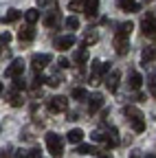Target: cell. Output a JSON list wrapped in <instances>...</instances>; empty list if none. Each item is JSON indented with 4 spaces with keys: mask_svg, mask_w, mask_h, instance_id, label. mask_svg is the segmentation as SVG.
I'll list each match as a JSON object with an SVG mask.
<instances>
[{
    "mask_svg": "<svg viewBox=\"0 0 156 158\" xmlns=\"http://www.w3.org/2000/svg\"><path fill=\"white\" fill-rule=\"evenodd\" d=\"M46 149L53 158H62L64 156V138L55 132H48L46 134Z\"/></svg>",
    "mask_w": 156,
    "mask_h": 158,
    "instance_id": "1",
    "label": "cell"
},
{
    "mask_svg": "<svg viewBox=\"0 0 156 158\" xmlns=\"http://www.w3.org/2000/svg\"><path fill=\"white\" fill-rule=\"evenodd\" d=\"M110 73V64L103 62H92V73H90V84H99V79Z\"/></svg>",
    "mask_w": 156,
    "mask_h": 158,
    "instance_id": "2",
    "label": "cell"
},
{
    "mask_svg": "<svg viewBox=\"0 0 156 158\" xmlns=\"http://www.w3.org/2000/svg\"><path fill=\"white\" fill-rule=\"evenodd\" d=\"M141 31H143V35H147L150 40H156V18H154L152 13H147V15L143 18Z\"/></svg>",
    "mask_w": 156,
    "mask_h": 158,
    "instance_id": "3",
    "label": "cell"
},
{
    "mask_svg": "<svg viewBox=\"0 0 156 158\" xmlns=\"http://www.w3.org/2000/svg\"><path fill=\"white\" fill-rule=\"evenodd\" d=\"M68 108V99L62 97V94H57V97H51L48 99V110L51 112H64Z\"/></svg>",
    "mask_w": 156,
    "mask_h": 158,
    "instance_id": "4",
    "label": "cell"
},
{
    "mask_svg": "<svg viewBox=\"0 0 156 158\" xmlns=\"http://www.w3.org/2000/svg\"><path fill=\"white\" fill-rule=\"evenodd\" d=\"M51 62V55L48 53H42V55H33L31 57V68L35 70V73H40V70H44L46 68V64Z\"/></svg>",
    "mask_w": 156,
    "mask_h": 158,
    "instance_id": "5",
    "label": "cell"
},
{
    "mask_svg": "<svg viewBox=\"0 0 156 158\" xmlns=\"http://www.w3.org/2000/svg\"><path fill=\"white\" fill-rule=\"evenodd\" d=\"M22 73H24V62L22 59H13L5 70V77H22Z\"/></svg>",
    "mask_w": 156,
    "mask_h": 158,
    "instance_id": "6",
    "label": "cell"
},
{
    "mask_svg": "<svg viewBox=\"0 0 156 158\" xmlns=\"http://www.w3.org/2000/svg\"><path fill=\"white\" fill-rule=\"evenodd\" d=\"M119 79H121V70H112L108 77H106V88L110 92H114L116 88H119Z\"/></svg>",
    "mask_w": 156,
    "mask_h": 158,
    "instance_id": "7",
    "label": "cell"
},
{
    "mask_svg": "<svg viewBox=\"0 0 156 158\" xmlns=\"http://www.w3.org/2000/svg\"><path fill=\"white\" fill-rule=\"evenodd\" d=\"M70 46H75V37L73 35H64V37H57L55 40V48L57 51H68Z\"/></svg>",
    "mask_w": 156,
    "mask_h": 158,
    "instance_id": "8",
    "label": "cell"
},
{
    "mask_svg": "<svg viewBox=\"0 0 156 158\" xmlns=\"http://www.w3.org/2000/svg\"><path fill=\"white\" fill-rule=\"evenodd\" d=\"M132 29H134V24H132V22H123V24L116 27L114 37H119V40H128V37H130V33H132Z\"/></svg>",
    "mask_w": 156,
    "mask_h": 158,
    "instance_id": "9",
    "label": "cell"
},
{
    "mask_svg": "<svg viewBox=\"0 0 156 158\" xmlns=\"http://www.w3.org/2000/svg\"><path fill=\"white\" fill-rule=\"evenodd\" d=\"M116 5H119L123 11H130V13H136V11H141V5L136 2V0H116Z\"/></svg>",
    "mask_w": 156,
    "mask_h": 158,
    "instance_id": "10",
    "label": "cell"
},
{
    "mask_svg": "<svg viewBox=\"0 0 156 158\" xmlns=\"http://www.w3.org/2000/svg\"><path fill=\"white\" fill-rule=\"evenodd\" d=\"M66 141H68V143H73V145H79V143L84 141V130H79V127L70 130V132L66 134Z\"/></svg>",
    "mask_w": 156,
    "mask_h": 158,
    "instance_id": "11",
    "label": "cell"
},
{
    "mask_svg": "<svg viewBox=\"0 0 156 158\" xmlns=\"http://www.w3.org/2000/svg\"><path fill=\"white\" fill-rule=\"evenodd\" d=\"M103 108V97L101 94H92L90 97V101H88V110H90V114H95L97 110H101Z\"/></svg>",
    "mask_w": 156,
    "mask_h": 158,
    "instance_id": "12",
    "label": "cell"
},
{
    "mask_svg": "<svg viewBox=\"0 0 156 158\" xmlns=\"http://www.w3.org/2000/svg\"><path fill=\"white\" fill-rule=\"evenodd\" d=\"M154 59H156V48H154V46H145L143 53H141V62H143V66L150 64V62H154Z\"/></svg>",
    "mask_w": 156,
    "mask_h": 158,
    "instance_id": "13",
    "label": "cell"
},
{
    "mask_svg": "<svg viewBox=\"0 0 156 158\" xmlns=\"http://www.w3.org/2000/svg\"><path fill=\"white\" fill-rule=\"evenodd\" d=\"M103 143H106L108 147H116V145H119V136H116V130H114V127L103 134Z\"/></svg>",
    "mask_w": 156,
    "mask_h": 158,
    "instance_id": "14",
    "label": "cell"
},
{
    "mask_svg": "<svg viewBox=\"0 0 156 158\" xmlns=\"http://www.w3.org/2000/svg\"><path fill=\"white\" fill-rule=\"evenodd\" d=\"M97 9H99V0H86V5H84V15L86 18H92L97 13Z\"/></svg>",
    "mask_w": 156,
    "mask_h": 158,
    "instance_id": "15",
    "label": "cell"
},
{
    "mask_svg": "<svg viewBox=\"0 0 156 158\" xmlns=\"http://www.w3.org/2000/svg\"><path fill=\"white\" fill-rule=\"evenodd\" d=\"M114 51L119 53V55H125L130 51V44H128V40H119V37H114Z\"/></svg>",
    "mask_w": 156,
    "mask_h": 158,
    "instance_id": "16",
    "label": "cell"
},
{
    "mask_svg": "<svg viewBox=\"0 0 156 158\" xmlns=\"http://www.w3.org/2000/svg\"><path fill=\"white\" fill-rule=\"evenodd\" d=\"M33 37H35V29H31V27H27V29H22L18 33V40H20V42H31Z\"/></svg>",
    "mask_w": 156,
    "mask_h": 158,
    "instance_id": "17",
    "label": "cell"
},
{
    "mask_svg": "<svg viewBox=\"0 0 156 158\" xmlns=\"http://www.w3.org/2000/svg\"><path fill=\"white\" fill-rule=\"evenodd\" d=\"M86 62H88V51H86V46H82L79 51H75V64L82 66V64H86Z\"/></svg>",
    "mask_w": 156,
    "mask_h": 158,
    "instance_id": "18",
    "label": "cell"
},
{
    "mask_svg": "<svg viewBox=\"0 0 156 158\" xmlns=\"http://www.w3.org/2000/svg\"><path fill=\"white\" fill-rule=\"evenodd\" d=\"M141 84H143V77H141L139 73H132V75H130V88H132V90H139Z\"/></svg>",
    "mask_w": 156,
    "mask_h": 158,
    "instance_id": "19",
    "label": "cell"
},
{
    "mask_svg": "<svg viewBox=\"0 0 156 158\" xmlns=\"http://www.w3.org/2000/svg\"><path fill=\"white\" fill-rule=\"evenodd\" d=\"M24 20H27L29 24H35L37 20H40V11H37V9H29V11L24 13Z\"/></svg>",
    "mask_w": 156,
    "mask_h": 158,
    "instance_id": "20",
    "label": "cell"
},
{
    "mask_svg": "<svg viewBox=\"0 0 156 158\" xmlns=\"http://www.w3.org/2000/svg\"><path fill=\"white\" fill-rule=\"evenodd\" d=\"M18 18H20V11H18V9H9V13L2 18V22L5 24H11V22H15Z\"/></svg>",
    "mask_w": 156,
    "mask_h": 158,
    "instance_id": "21",
    "label": "cell"
},
{
    "mask_svg": "<svg viewBox=\"0 0 156 158\" xmlns=\"http://www.w3.org/2000/svg\"><path fill=\"white\" fill-rule=\"evenodd\" d=\"M123 114H125V116L130 118V121H134V118H139V116H143V114H141L139 110H136V108H132V106H128V108L123 110Z\"/></svg>",
    "mask_w": 156,
    "mask_h": 158,
    "instance_id": "22",
    "label": "cell"
},
{
    "mask_svg": "<svg viewBox=\"0 0 156 158\" xmlns=\"http://www.w3.org/2000/svg\"><path fill=\"white\" fill-rule=\"evenodd\" d=\"M70 94H73L75 101H84V99L88 97V92H86L84 88H73V92H70Z\"/></svg>",
    "mask_w": 156,
    "mask_h": 158,
    "instance_id": "23",
    "label": "cell"
},
{
    "mask_svg": "<svg viewBox=\"0 0 156 158\" xmlns=\"http://www.w3.org/2000/svg\"><path fill=\"white\" fill-rule=\"evenodd\" d=\"M22 101H24V99L18 94V90H13V92H11V97H9V103H11L13 108H18V106H22Z\"/></svg>",
    "mask_w": 156,
    "mask_h": 158,
    "instance_id": "24",
    "label": "cell"
},
{
    "mask_svg": "<svg viewBox=\"0 0 156 158\" xmlns=\"http://www.w3.org/2000/svg\"><path fill=\"white\" fill-rule=\"evenodd\" d=\"M84 5H86V0H70L68 9L70 11H84Z\"/></svg>",
    "mask_w": 156,
    "mask_h": 158,
    "instance_id": "25",
    "label": "cell"
},
{
    "mask_svg": "<svg viewBox=\"0 0 156 158\" xmlns=\"http://www.w3.org/2000/svg\"><path fill=\"white\" fill-rule=\"evenodd\" d=\"M92 152H97L92 145H86V143H79V145H77V154H82V156H86V154H92Z\"/></svg>",
    "mask_w": 156,
    "mask_h": 158,
    "instance_id": "26",
    "label": "cell"
},
{
    "mask_svg": "<svg viewBox=\"0 0 156 158\" xmlns=\"http://www.w3.org/2000/svg\"><path fill=\"white\" fill-rule=\"evenodd\" d=\"M130 123H132L134 132H143V130H145V121H143V116H139V118H134V121H130Z\"/></svg>",
    "mask_w": 156,
    "mask_h": 158,
    "instance_id": "27",
    "label": "cell"
},
{
    "mask_svg": "<svg viewBox=\"0 0 156 158\" xmlns=\"http://www.w3.org/2000/svg\"><path fill=\"white\" fill-rule=\"evenodd\" d=\"M57 11H53V13H48L46 18H44V27H55V22H57Z\"/></svg>",
    "mask_w": 156,
    "mask_h": 158,
    "instance_id": "28",
    "label": "cell"
},
{
    "mask_svg": "<svg viewBox=\"0 0 156 158\" xmlns=\"http://www.w3.org/2000/svg\"><path fill=\"white\" fill-rule=\"evenodd\" d=\"M66 29H79V18H77V15L66 18Z\"/></svg>",
    "mask_w": 156,
    "mask_h": 158,
    "instance_id": "29",
    "label": "cell"
},
{
    "mask_svg": "<svg viewBox=\"0 0 156 158\" xmlns=\"http://www.w3.org/2000/svg\"><path fill=\"white\" fill-rule=\"evenodd\" d=\"M24 88H27L24 79H22V77H13V90H18V92H20V90H24Z\"/></svg>",
    "mask_w": 156,
    "mask_h": 158,
    "instance_id": "30",
    "label": "cell"
},
{
    "mask_svg": "<svg viewBox=\"0 0 156 158\" xmlns=\"http://www.w3.org/2000/svg\"><path fill=\"white\" fill-rule=\"evenodd\" d=\"M97 40H99V35H97V33H86V37H84V46H90V44H95Z\"/></svg>",
    "mask_w": 156,
    "mask_h": 158,
    "instance_id": "31",
    "label": "cell"
},
{
    "mask_svg": "<svg viewBox=\"0 0 156 158\" xmlns=\"http://www.w3.org/2000/svg\"><path fill=\"white\" fill-rule=\"evenodd\" d=\"M147 88H150V92H152V97H156V73L152 75V79L147 81Z\"/></svg>",
    "mask_w": 156,
    "mask_h": 158,
    "instance_id": "32",
    "label": "cell"
},
{
    "mask_svg": "<svg viewBox=\"0 0 156 158\" xmlns=\"http://www.w3.org/2000/svg\"><path fill=\"white\" fill-rule=\"evenodd\" d=\"M44 81H48V79H44V77H35L33 81H31V88H33V90H37V88H40V86L44 84Z\"/></svg>",
    "mask_w": 156,
    "mask_h": 158,
    "instance_id": "33",
    "label": "cell"
},
{
    "mask_svg": "<svg viewBox=\"0 0 156 158\" xmlns=\"http://www.w3.org/2000/svg\"><path fill=\"white\" fill-rule=\"evenodd\" d=\"M0 42H2V46H7V44L11 42V33H9V31H5L2 35H0Z\"/></svg>",
    "mask_w": 156,
    "mask_h": 158,
    "instance_id": "34",
    "label": "cell"
},
{
    "mask_svg": "<svg viewBox=\"0 0 156 158\" xmlns=\"http://www.w3.org/2000/svg\"><path fill=\"white\" fill-rule=\"evenodd\" d=\"M57 84H62L60 77H51V79H48V86H57Z\"/></svg>",
    "mask_w": 156,
    "mask_h": 158,
    "instance_id": "35",
    "label": "cell"
},
{
    "mask_svg": "<svg viewBox=\"0 0 156 158\" xmlns=\"http://www.w3.org/2000/svg\"><path fill=\"white\" fill-rule=\"evenodd\" d=\"M57 64H60L62 68H68V66H70V62H68V59H60V62H57Z\"/></svg>",
    "mask_w": 156,
    "mask_h": 158,
    "instance_id": "36",
    "label": "cell"
},
{
    "mask_svg": "<svg viewBox=\"0 0 156 158\" xmlns=\"http://www.w3.org/2000/svg\"><path fill=\"white\" fill-rule=\"evenodd\" d=\"M53 2V0H37V5H40V7H44V5H51Z\"/></svg>",
    "mask_w": 156,
    "mask_h": 158,
    "instance_id": "37",
    "label": "cell"
},
{
    "mask_svg": "<svg viewBox=\"0 0 156 158\" xmlns=\"http://www.w3.org/2000/svg\"><path fill=\"white\" fill-rule=\"evenodd\" d=\"M68 118H70V121H77V118H79V114H75V112H70V114H68Z\"/></svg>",
    "mask_w": 156,
    "mask_h": 158,
    "instance_id": "38",
    "label": "cell"
},
{
    "mask_svg": "<svg viewBox=\"0 0 156 158\" xmlns=\"http://www.w3.org/2000/svg\"><path fill=\"white\" fill-rule=\"evenodd\" d=\"M29 158H40V152H35V149H33V152L29 154Z\"/></svg>",
    "mask_w": 156,
    "mask_h": 158,
    "instance_id": "39",
    "label": "cell"
},
{
    "mask_svg": "<svg viewBox=\"0 0 156 158\" xmlns=\"http://www.w3.org/2000/svg\"><path fill=\"white\" fill-rule=\"evenodd\" d=\"M99 158H112V156H110L108 152H99Z\"/></svg>",
    "mask_w": 156,
    "mask_h": 158,
    "instance_id": "40",
    "label": "cell"
},
{
    "mask_svg": "<svg viewBox=\"0 0 156 158\" xmlns=\"http://www.w3.org/2000/svg\"><path fill=\"white\" fill-rule=\"evenodd\" d=\"M130 158H139V154H136V152H134V154H132V156H130Z\"/></svg>",
    "mask_w": 156,
    "mask_h": 158,
    "instance_id": "41",
    "label": "cell"
},
{
    "mask_svg": "<svg viewBox=\"0 0 156 158\" xmlns=\"http://www.w3.org/2000/svg\"><path fill=\"white\" fill-rule=\"evenodd\" d=\"M145 158H156V156H152V154H150V156H145Z\"/></svg>",
    "mask_w": 156,
    "mask_h": 158,
    "instance_id": "42",
    "label": "cell"
},
{
    "mask_svg": "<svg viewBox=\"0 0 156 158\" xmlns=\"http://www.w3.org/2000/svg\"><path fill=\"white\" fill-rule=\"evenodd\" d=\"M145 2H152V0H145Z\"/></svg>",
    "mask_w": 156,
    "mask_h": 158,
    "instance_id": "43",
    "label": "cell"
}]
</instances>
